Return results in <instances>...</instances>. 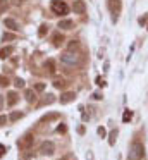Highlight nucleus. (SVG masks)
Returning a JSON list of instances; mask_svg holds the SVG:
<instances>
[{
	"instance_id": "1",
	"label": "nucleus",
	"mask_w": 148,
	"mask_h": 160,
	"mask_svg": "<svg viewBox=\"0 0 148 160\" xmlns=\"http://www.w3.org/2000/svg\"><path fill=\"white\" fill-rule=\"evenodd\" d=\"M145 155V146L141 145L140 141H134L129 148V155H127V160H141Z\"/></svg>"
},
{
	"instance_id": "2",
	"label": "nucleus",
	"mask_w": 148,
	"mask_h": 160,
	"mask_svg": "<svg viewBox=\"0 0 148 160\" xmlns=\"http://www.w3.org/2000/svg\"><path fill=\"white\" fill-rule=\"evenodd\" d=\"M50 7H52V12L57 16H65L69 12V5L65 4L64 0H52Z\"/></svg>"
},
{
	"instance_id": "3",
	"label": "nucleus",
	"mask_w": 148,
	"mask_h": 160,
	"mask_svg": "<svg viewBox=\"0 0 148 160\" xmlns=\"http://www.w3.org/2000/svg\"><path fill=\"white\" fill-rule=\"evenodd\" d=\"M79 60H81V59H79L78 53H72V52H69V50L60 55V62L65 64V66H78Z\"/></svg>"
},
{
	"instance_id": "4",
	"label": "nucleus",
	"mask_w": 148,
	"mask_h": 160,
	"mask_svg": "<svg viewBox=\"0 0 148 160\" xmlns=\"http://www.w3.org/2000/svg\"><path fill=\"white\" fill-rule=\"evenodd\" d=\"M33 143H34V136L33 134H26L17 141V146H19L21 150H29L31 146H33Z\"/></svg>"
},
{
	"instance_id": "5",
	"label": "nucleus",
	"mask_w": 148,
	"mask_h": 160,
	"mask_svg": "<svg viewBox=\"0 0 148 160\" xmlns=\"http://www.w3.org/2000/svg\"><path fill=\"white\" fill-rule=\"evenodd\" d=\"M55 152V145L52 141H43L40 145V153L41 155H54Z\"/></svg>"
},
{
	"instance_id": "6",
	"label": "nucleus",
	"mask_w": 148,
	"mask_h": 160,
	"mask_svg": "<svg viewBox=\"0 0 148 160\" xmlns=\"http://www.w3.org/2000/svg\"><path fill=\"white\" fill-rule=\"evenodd\" d=\"M109 7H110V12L114 14V22L117 21L119 18V12H120V0H109Z\"/></svg>"
},
{
	"instance_id": "7",
	"label": "nucleus",
	"mask_w": 148,
	"mask_h": 160,
	"mask_svg": "<svg viewBox=\"0 0 148 160\" xmlns=\"http://www.w3.org/2000/svg\"><path fill=\"white\" fill-rule=\"evenodd\" d=\"M74 98H76L74 91H65V93L60 95V103H71V102H74Z\"/></svg>"
},
{
	"instance_id": "8",
	"label": "nucleus",
	"mask_w": 148,
	"mask_h": 160,
	"mask_svg": "<svg viewBox=\"0 0 148 160\" xmlns=\"http://www.w3.org/2000/svg\"><path fill=\"white\" fill-rule=\"evenodd\" d=\"M72 9H74L76 14H84L86 5H84V2H83V0H74V5H72Z\"/></svg>"
},
{
	"instance_id": "9",
	"label": "nucleus",
	"mask_w": 148,
	"mask_h": 160,
	"mask_svg": "<svg viewBox=\"0 0 148 160\" xmlns=\"http://www.w3.org/2000/svg\"><path fill=\"white\" fill-rule=\"evenodd\" d=\"M17 98L19 97H17L16 91H10V93L7 95V105H9V107H14V105L17 103Z\"/></svg>"
},
{
	"instance_id": "10",
	"label": "nucleus",
	"mask_w": 148,
	"mask_h": 160,
	"mask_svg": "<svg viewBox=\"0 0 148 160\" xmlns=\"http://www.w3.org/2000/svg\"><path fill=\"white\" fill-rule=\"evenodd\" d=\"M3 24H5L9 29H12V31H17V29H19V26H17V22L14 21V19H10V18L3 19Z\"/></svg>"
},
{
	"instance_id": "11",
	"label": "nucleus",
	"mask_w": 148,
	"mask_h": 160,
	"mask_svg": "<svg viewBox=\"0 0 148 160\" xmlns=\"http://www.w3.org/2000/svg\"><path fill=\"white\" fill-rule=\"evenodd\" d=\"M14 52V47H3L2 50H0V59H7V57H10Z\"/></svg>"
},
{
	"instance_id": "12",
	"label": "nucleus",
	"mask_w": 148,
	"mask_h": 160,
	"mask_svg": "<svg viewBox=\"0 0 148 160\" xmlns=\"http://www.w3.org/2000/svg\"><path fill=\"white\" fill-rule=\"evenodd\" d=\"M43 67L48 71V74H55V62H54L52 59H48L47 62L43 64Z\"/></svg>"
},
{
	"instance_id": "13",
	"label": "nucleus",
	"mask_w": 148,
	"mask_h": 160,
	"mask_svg": "<svg viewBox=\"0 0 148 160\" xmlns=\"http://www.w3.org/2000/svg\"><path fill=\"white\" fill-rule=\"evenodd\" d=\"M24 97H26V100L29 102V103H34V102H36V93H34L33 90H26L24 91Z\"/></svg>"
},
{
	"instance_id": "14",
	"label": "nucleus",
	"mask_w": 148,
	"mask_h": 160,
	"mask_svg": "<svg viewBox=\"0 0 148 160\" xmlns=\"http://www.w3.org/2000/svg\"><path fill=\"white\" fill-rule=\"evenodd\" d=\"M59 28H62V29H71V28H72V21H71V19L59 21Z\"/></svg>"
},
{
	"instance_id": "15",
	"label": "nucleus",
	"mask_w": 148,
	"mask_h": 160,
	"mask_svg": "<svg viewBox=\"0 0 148 160\" xmlns=\"http://www.w3.org/2000/svg\"><path fill=\"white\" fill-rule=\"evenodd\" d=\"M65 84H67V83H65V79H62V78H60V79L57 78V79L54 81V86L57 88V90H64V88H65Z\"/></svg>"
},
{
	"instance_id": "16",
	"label": "nucleus",
	"mask_w": 148,
	"mask_h": 160,
	"mask_svg": "<svg viewBox=\"0 0 148 160\" xmlns=\"http://www.w3.org/2000/svg\"><path fill=\"white\" fill-rule=\"evenodd\" d=\"M62 42H64V36H62L60 33H55L54 35V45L59 47V45H62Z\"/></svg>"
},
{
	"instance_id": "17",
	"label": "nucleus",
	"mask_w": 148,
	"mask_h": 160,
	"mask_svg": "<svg viewBox=\"0 0 148 160\" xmlns=\"http://www.w3.org/2000/svg\"><path fill=\"white\" fill-rule=\"evenodd\" d=\"M131 119H133V112H131V110H126V112H124V115H122V121H124V122H129Z\"/></svg>"
},
{
	"instance_id": "18",
	"label": "nucleus",
	"mask_w": 148,
	"mask_h": 160,
	"mask_svg": "<svg viewBox=\"0 0 148 160\" xmlns=\"http://www.w3.org/2000/svg\"><path fill=\"white\" fill-rule=\"evenodd\" d=\"M21 117H23V112H12L9 121H17V119H21Z\"/></svg>"
},
{
	"instance_id": "19",
	"label": "nucleus",
	"mask_w": 148,
	"mask_h": 160,
	"mask_svg": "<svg viewBox=\"0 0 148 160\" xmlns=\"http://www.w3.org/2000/svg\"><path fill=\"white\" fill-rule=\"evenodd\" d=\"M76 48H79V43L76 42V40H72V42L69 43V52H72V50H76Z\"/></svg>"
},
{
	"instance_id": "20",
	"label": "nucleus",
	"mask_w": 148,
	"mask_h": 160,
	"mask_svg": "<svg viewBox=\"0 0 148 160\" xmlns=\"http://www.w3.org/2000/svg\"><path fill=\"white\" fill-rule=\"evenodd\" d=\"M47 31H48V28H47L45 24H41L40 29H38V35H40V36H45V33H47Z\"/></svg>"
},
{
	"instance_id": "21",
	"label": "nucleus",
	"mask_w": 148,
	"mask_h": 160,
	"mask_svg": "<svg viewBox=\"0 0 148 160\" xmlns=\"http://www.w3.org/2000/svg\"><path fill=\"white\" fill-rule=\"evenodd\" d=\"M115 136H117V131H112V132H110V139H109L110 145H115Z\"/></svg>"
},
{
	"instance_id": "22",
	"label": "nucleus",
	"mask_w": 148,
	"mask_h": 160,
	"mask_svg": "<svg viewBox=\"0 0 148 160\" xmlns=\"http://www.w3.org/2000/svg\"><path fill=\"white\" fill-rule=\"evenodd\" d=\"M34 90H36V91H43V90H45V84H43V83L34 84Z\"/></svg>"
},
{
	"instance_id": "23",
	"label": "nucleus",
	"mask_w": 148,
	"mask_h": 160,
	"mask_svg": "<svg viewBox=\"0 0 148 160\" xmlns=\"http://www.w3.org/2000/svg\"><path fill=\"white\" fill-rule=\"evenodd\" d=\"M59 114H50L48 117H43V121H54V119H57Z\"/></svg>"
},
{
	"instance_id": "24",
	"label": "nucleus",
	"mask_w": 148,
	"mask_h": 160,
	"mask_svg": "<svg viewBox=\"0 0 148 160\" xmlns=\"http://www.w3.org/2000/svg\"><path fill=\"white\" fill-rule=\"evenodd\" d=\"M16 86H17V88H24V81L17 78V79H16Z\"/></svg>"
},
{
	"instance_id": "25",
	"label": "nucleus",
	"mask_w": 148,
	"mask_h": 160,
	"mask_svg": "<svg viewBox=\"0 0 148 160\" xmlns=\"http://www.w3.org/2000/svg\"><path fill=\"white\" fill-rule=\"evenodd\" d=\"M96 132H98V134L102 136V138H103V136L107 134V131H105V129H103V128H98V129H96Z\"/></svg>"
},
{
	"instance_id": "26",
	"label": "nucleus",
	"mask_w": 148,
	"mask_h": 160,
	"mask_svg": "<svg viewBox=\"0 0 148 160\" xmlns=\"http://www.w3.org/2000/svg\"><path fill=\"white\" fill-rule=\"evenodd\" d=\"M0 84H2V86H7V84H9L7 78H0Z\"/></svg>"
},
{
	"instance_id": "27",
	"label": "nucleus",
	"mask_w": 148,
	"mask_h": 160,
	"mask_svg": "<svg viewBox=\"0 0 148 160\" xmlns=\"http://www.w3.org/2000/svg\"><path fill=\"white\" fill-rule=\"evenodd\" d=\"M14 38V35H10V33H5V35H3V42H5V40H12Z\"/></svg>"
},
{
	"instance_id": "28",
	"label": "nucleus",
	"mask_w": 148,
	"mask_h": 160,
	"mask_svg": "<svg viewBox=\"0 0 148 160\" xmlns=\"http://www.w3.org/2000/svg\"><path fill=\"white\" fill-rule=\"evenodd\" d=\"M5 122H7V117L5 115H0V126H3Z\"/></svg>"
},
{
	"instance_id": "29",
	"label": "nucleus",
	"mask_w": 148,
	"mask_h": 160,
	"mask_svg": "<svg viewBox=\"0 0 148 160\" xmlns=\"http://www.w3.org/2000/svg\"><path fill=\"white\" fill-rule=\"evenodd\" d=\"M57 132H65V126H64V124L59 126V128H57Z\"/></svg>"
},
{
	"instance_id": "30",
	"label": "nucleus",
	"mask_w": 148,
	"mask_h": 160,
	"mask_svg": "<svg viewBox=\"0 0 148 160\" xmlns=\"http://www.w3.org/2000/svg\"><path fill=\"white\" fill-rule=\"evenodd\" d=\"M96 83H98V84H100V86H103V84H105V81H103V79H102V78H98V79H96Z\"/></svg>"
},
{
	"instance_id": "31",
	"label": "nucleus",
	"mask_w": 148,
	"mask_h": 160,
	"mask_svg": "<svg viewBox=\"0 0 148 160\" xmlns=\"http://www.w3.org/2000/svg\"><path fill=\"white\" fill-rule=\"evenodd\" d=\"M3 152H5V146H3V145H0V157L3 155Z\"/></svg>"
},
{
	"instance_id": "32",
	"label": "nucleus",
	"mask_w": 148,
	"mask_h": 160,
	"mask_svg": "<svg viewBox=\"0 0 148 160\" xmlns=\"http://www.w3.org/2000/svg\"><path fill=\"white\" fill-rule=\"evenodd\" d=\"M60 160H72V155H65L64 158H60Z\"/></svg>"
},
{
	"instance_id": "33",
	"label": "nucleus",
	"mask_w": 148,
	"mask_h": 160,
	"mask_svg": "<svg viewBox=\"0 0 148 160\" xmlns=\"http://www.w3.org/2000/svg\"><path fill=\"white\" fill-rule=\"evenodd\" d=\"M2 107H3V97H0V110H2Z\"/></svg>"
}]
</instances>
